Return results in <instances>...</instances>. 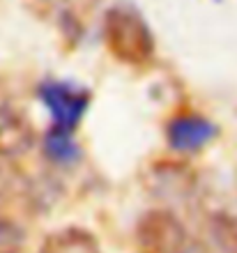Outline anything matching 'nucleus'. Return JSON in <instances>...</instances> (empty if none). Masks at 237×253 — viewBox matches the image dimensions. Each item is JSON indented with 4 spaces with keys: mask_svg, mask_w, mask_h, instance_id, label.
Masks as SVG:
<instances>
[{
    "mask_svg": "<svg viewBox=\"0 0 237 253\" xmlns=\"http://www.w3.org/2000/svg\"><path fill=\"white\" fill-rule=\"evenodd\" d=\"M104 42L115 60L143 67L154 58L157 42L150 23L134 5H111L104 14Z\"/></svg>",
    "mask_w": 237,
    "mask_h": 253,
    "instance_id": "nucleus-1",
    "label": "nucleus"
},
{
    "mask_svg": "<svg viewBox=\"0 0 237 253\" xmlns=\"http://www.w3.org/2000/svg\"><path fill=\"white\" fill-rule=\"evenodd\" d=\"M141 253H193L196 244L178 214L168 207L147 210L136 223Z\"/></svg>",
    "mask_w": 237,
    "mask_h": 253,
    "instance_id": "nucleus-2",
    "label": "nucleus"
},
{
    "mask_svg": "<svg viewBox=\"0 0 237 253\" xmlns=\"http://www.w3.org/2000/svg\"><path fill=\"white\" fill-rule=\"evenodd\" d=\"M37 97L47 106L53 126L67 129V131H76L86 111L90 108V92L86 87L67 83V81H42L37 87Z\"/></svg>",
    "mask_w": 237,
    "mask_h": 253,
    "instance_id": "nucleus-3",
    "label": "nucleus"
},
{
    "mask_svg": "<svg viewBox=\"0 0 237 253\" xmlns=\"http://www.w3.org/2000/svg\"><path fill=\"white\" fill-rule=\"evenodd\" d=\"M145 187L161 205H187L198 189V177L187 164L159 161L145 175Z\"/></svg>",
    "mask_w": 237,
    "mask_h": 253,
    "instance_id": "nucleus-4",
    "label": "nucleus"
},
{
    "mask_svg": "<svg viewBox=\"0 0 237 253\" xmlns=\"http://www.w3.org/2000/svg\"><path fill=\"white\" fill-rule=\"evenodd\" d=\"M217 125L198 113H180L166 125V143L173 152L193 154L200 152L217 138Z\"/></svg>",
    "mask_w": 237,
    "mask_h": 253,
    "instance_id": "nucleus-5",
    "label": "nucleus"
},
{
    "mask_svg": "<svg viewBox=\"0 0 237 253\" xmlns=\"http://www.w3.org/2000/svg\"><path fill=\"white\" fill-rule=\"evenodd\" d=\"M35 143V129L21 111L0 106V159H16Z\"/></svg>",
    "mask_w": 237,
    "mask_h": 253,
    "instance_id": "nucleus-6",
    "label": "nucleus"
},
{
    "mask_svg": "<svg viewBox=\"0 0 237 253\" xmlns=\"http://www.w3.org/2000/svg\"><path fill=\"white\" fill-rule=\"evenodd\" d=\"M42 150H44V157L55 166H76L83 157L81 145L74 138V131H67L60 126H51L44 133Z\"/></svg>",
    "mask_w": 237,
    "mask_h": 253,
    "instance_id": "nucleus-7",
    "label": "nucleus"
},
{
    "mask_svg": "<svg viewBox=\"0 0 237 253\" xmlns=\"http://www.w3.org/2000/svg\"><path fill=\"white\" fill-rule=\"evenodd\" d=\"M40 253H101V249L93 233L72 226L48 235Z\"/></svg>",
    "mask_w": 237,
    "mask_h": 253,
    "instance_id": "nucleus-8",
    "label": "nucleus"
},
{
    "mask_svg": "<svg viewBox=\"0 0 237 253\" xmlns=\"http://www.w3.org/2000/svg\"><path fill=\"white\" fill-rule=\"evenodd\" d=\"M26 244L23 228L14 219L0 214V253H21Z\"/></svg>",
    "mask_w": 237,
    "mask_h": 253,
    "instance_id": "nucleus-9",
    "label": "nucleus"
},
{
    "mask_svg": "<svg viewBox=\"0 0 237 253\" xmlns=\"http://www.w3.org/2000/svg\"><path fill=\"white\" fill-rule=\"evenodd\" d=\"M19 175L5 159H0V205H5L14 193L19 191Z\"/></svg>",
    "mask_w": 237,
    "mask_h": 253,
    "instance_id": "nucleus-10",
    "label": "nucleus"
}]
</instances>
